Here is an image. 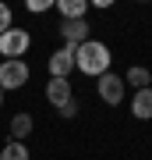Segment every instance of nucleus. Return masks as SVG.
<instances>
[{
    "instance_id": "8",
    "label": "nucleus",
    "mask_w": 152,
    "mask_h": 160,
    "mask_svg": "<svg viewBox=\"0 0 152 160\" xmlns=\"http://www.w3.org/2000/svg\"><path fill=\"white\" fill-rule=\"evenodd\" d=\"M131 114H135L138 121H149L152 118V86L135 92V100H131Z\"/></svg>"
},
{
    "instance_id": "10",
    "label": "nucleus",
    "mask_w": 152,
    "mask_h": 160,
    "mask_svg": "<svg viewBox=\"0 0 152 160\" xmlns=\"http://www.w3.org/2000/svg\"><path fill=\"white\" fill-rule=\"evenodd\" d=\"M28 132H32V118L28 114H14L11 118V139L21 142V139H28Z\"/></svg>"
},
{
    "instance_id": "1",
    "label": "nucleus",
    "mask_w": 152,
    "mask_h": 160,
    "mask_svg": "<svg viewBox=\"0 0 152 160\" xmlns=\"http://www.w3.org/2000/svg\"><path fill=\"white\" fill-rule=\"evenodd\" d=\"M110 46L106 43H99V39H89V43H81L78 50H74V68L85 71V75H106L110 71Z\"/></svg>"
},
{
    "instance_id": "7",
    "label": "nucleus",
    "mask_w": 152,
    "mask_h": 160,
    "mask_svg": "<svg viewBox=\"0 0 152 160\" xmlns=\"http://www.w3.org/2000/svg\"><path fill=\"white\" fill-rule=\"evenodd\" d=\"M46 100L60 110L67 100H74V96H71V82H67V78H50V86H46Z\"/></svg>"
},
{
    "instance_id": "5",
    "label": "nucleus",
    "mask_w": 152,
    "mask_h": 160,
    "mask_svg": "<svg viewBox=\"0 0 152 160\" xmlns=\"http://www.w3.org/2000/svg\"><path fill=\"white\" fill-rule=\"evenodd\" d=\"M74 50H78V46H60V50L50 57V75L53 78H67V75L74 71Z\"/></svg>"
},
{
    "instance_id": "12",
    "label": "nucleus",
    "mask_w": 152,
    "mask_h": 160,
    "mask_svg": "<svg viewBox=\"0 0 152 160\" xmlns=\"http://www.w3.org/2000/svg\"><path fill=\"white\" fill-rule=\"evenodd\" d=\"M0 160H28V149H25V142H7L4 149H0Z\"/></svg>"
},
{
    "instance_id": "3",
    "label": "nucleus",
    "mask_w": 152,
    "mask_h": 160,
    "mask_svg": "<svg viewBox=\"0 0 152 160\" xmlns=\"http://www.w3.org/2000/svg\"><path fill=\"white\" fill-rule=\"evenodd\" d=\"M28 82V64L25 61H4L0 64V89H21Z\"/></svg>"
},
{
    "instance_id": "15",
    "label": "nucleus",
    "mask_w": 152,
    "mask_h": 160,
    "mask_svg": "<svg viewBox=\"0 0 152 160\" xmlns=\"http://www.w3.org/2000/svg\"><path fill=\"white\" fill-rule=\"evenodd\" d=\"M46 7H50V0H28V11H32V14L46 11Z\"/></svg>"
},
{
    "instance_id": "9",
    "label": "nucleus",
    "mask_w": 152,
    "mask_h": 160,
    "mask_svg": "<svg viewBox=\"0 0 152 160\" xmlns=\"http://www.w3.org/2000/svg\"><path fill=\"white\" fill-rule=\"evenodd\" d=\"M57 11L64 14V22H78V18H85L89 4L85 0H57Z\"/></svg>"
},
{
    "instance_id": "4",
    "label": "nucleus",
    "mask_w": 152,
    "mask_h": 160,
    "mask_svg": "<svg viewBox=\"0 0 152 160\" xmlns=\"http://www.w3.org/2000/svg\"><path fill=\"white\" fill-rule=\"evenodd\" d=\"M99 100L110 103V107H117L120 100H124V78H117V75H103L99 78Z\"/></svg>"
},
{
    "instance_id": "6",
    "label": "nucleus",
    "mask_w": 152,
    "mask_h": 160,
    "mask_svg": "<svg viewBox=\"0 0 152 160\" xmlns=\"http://www.w3.org/2000/svg\"><path fill=\"white\" fill-rule=\"evenodd\" d=\"M60 36H64V46L89 43V22H85V18H78V22H64L60 25Z\"/></svg>"
},
{
    "instance_id": "2",
    "label": "nucleus",
    "mask_w": 152,
    "mask_h": 160,
    "mask_svg": "<svg viewBox=\"0 0 152 160\" xmlns=\"http://www.w3.org/2000/svg\"><path fill=\"white\" fill-rule=\"evenodd\" d=\"M28 32L25 29H7L4 36H0V53H4L7 61H21V53L28 50Z\"/></svg>"
},
{
    "instance_id": "14",
    "label": "nucleus",
    "mask_w": 152,
    "mask_h": 160,
    "mask_svg": "<svg viewBox=\"0 0 152 160\" xmlns=\"http://www.w3.org/2000/svg\"><path fill=\"white\" fill-rule=\"evenodd\" d=\"M60 114H64V118H74V114H78V100H67V103L60 107Z\"/></svg>"
},
{
    "instance_id": "11",
    "label": "nucleus",
    "mask_w": 152,
    "mask_h": 160,
    "mask_svg": "<svg viewBox=\"0 0 152 160\" xmlns=\"http://www.w3.org/2000/svg\"><path fill=\"white\" fill-rule=\"evenodd\" d=\"M127 86H135V92L138 89H149L152 86V71L149 68H131L127 71Z\"/></svg>"
},
{
    "instance_id": "13",
    "label": "nucleus",
    "mask_w": 152,
    "mask_h": 160,
    "mask_svg": "<svg viewBox=\"0 0 152 160\" xmlns=\"http://www.w3.org/2000/svg\"><path fill=\"white\" fill-rule=\"evenodd\" d=\"M7 29H14V22H11V7L0 0V36H4Z\"/></svg>"
},
{
    "instance_id": "16",
    "label": "nucleus",
    "mask_w": 152,
    "mask_h": 160,
    "mask_svg": "<svg viewBox=\"0 0 152 160\" xmlns=\"http://www.w3.org/2000/svg\"><path fill=\"white\" fill-rule=\"evenodd\" d=\"M0 103H4V89H0Z\"/></svg>"
}]
</instances>
